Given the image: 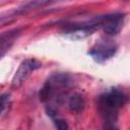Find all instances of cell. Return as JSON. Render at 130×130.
<instances>
[{
	"label": "cell",
	"instance_id": "obj_1",
	"mask_svg": "<svg viewBox=\"0 0 130 130\" xmlns=\"http://www.w3.org/2000/svg\"><path fill=\"white\" fill-rule=\"evenodd\" d=\"M127 102V96L118 88H111L99 96L98 109L106 127H115L119 111Z\"/></svg>",
	"mask_w": 130,
	"mask_h": 130
},
{
	"label": "cell",
	"instance_id": "obj_2",
	"mask_svg": "<svg viewBox=\"0 0 130 130\" xmlns=\"http://www.w3.org/2000/svg\"><path fill=\"white\" fill-rule=\"evenodd\" d=\"M116 52L117 45L114 42L110 40H101L87 52V54L96 63H103L111 59Z\"/></svg>",
	"mask_w": 130,
	"mask_h": 130
},
{
	"label": "cell",
	"instance_id": "obj_3",
	"mask_svg": "<svg viewBox=\"0 0 130 130\" xmlns=\"http://www.w3.org/2000/svg\"><path fill=\"white\" fill-rule=\"evenodd\" d=\"M125 15L123 13H110L98 16L99 26L109 36H116L123 27Z\"/></svg>",
	"mask_w": 130,
	"mask_h": 130
},
{
	"label": "cell",
	"instance_id": "obj_4",
	"mask_svg": "<svg viewBox=\"0 0 130 130\" xmlns=\"http://www.w3.org/2000/svg\"><path fill=\"white\" fill-rule=\"evenodd\" d=\"M41 67H42V63L37 59H25L24 61H22L12 78L11 87L13 89L19 88L27 79L29 74Z\"/></svg>",
	"mask_w": 130,
	"mask_h": 130
},
{
	"label": "cell",
	"instance_id": "obj_5",
	"mask_svg": "<svg viewBox=\"0 0 130 130\" xmlns=\"http://www.w3.org/2000/svg\"><path fill=\"white\" fill-rule=\"evenodd\" d=\"M20 31L21 30L19 28H14L8 31H4L1 35V57H3L5 53L11 48V46L20 35Z\"/></svg>",
	"mask_w": 130,
	"mask_h": 130
},
{
	"label": "cell",
	"instance_id": "obj_6",
	"mask_svg": "<svg viewBox=\"0 0 130 130\" xmlns=\"http://www.w3.org/2000/svg\"><path fill=\"white\" fill-rule=\"evenodd\" d=\"M67 107L72 113H81L85 107V101L80 93L72 94L67 102Z\"/></svg>",
	"mask_w": 130,
	"mask_h": 130
},
{
	"label": "cell",
	"instance_id": "obj_7",
	"mask_svg": "<svg viewBox=\"0 0 130 130\" xmlns=\"http://www.w3.org/2000/svg\"><path fill=\"white\" fill-rule=\"evenodd\" d=\"M11 105V98L9 93H2L0 98V116L1 118L6 115Z\"/></svg>",
	"mask_w": 130,
	"mask_h": 130
},
{
	"label": "cell",
	"instance_id": "obj_8",
	"mask_svg": "<svg viewBox=\"0 0 130 130\" xmlns=\"http://www.w3.org/2000/svg\"><path fill=\"white\" fill-rule=\"evenodd\" d=\"M53 120V123L55 125V127L57 129H60V130H65V129H68V124L65 120L63 119H60L58 117H55L52 119Z\"/></svg>",
	"mask_w": 130,
	"mask_h": 130
}]
</instances>
